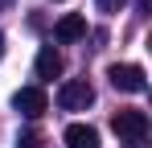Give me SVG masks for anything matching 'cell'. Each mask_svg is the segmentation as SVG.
Here are the masks:
<instances>
[{
  "label": "cell",
  "instance_id": "10",
  "mask_svg": "<svg viewBox=\"0 0 152 148\" xmlns=\"http://www.w3.org/2000/svg\"><path fill=\"white\" fill-rule=\"evenodd\" d=\"M136 8H140V12H148V8H152V0H136Z\"/></svg>",
  "mask_w": 152,
  "mask_h": 148
},
{
  "label": "cell",
  "instance_id": "1",
  "mask_svg": "<svg viewBox=\"0 0 152 148\" xmlns=\"http://www.w3.org/2000/svg\"><path fill=\"white\" fill-rule=\"evenodd\" d=\"M111 132H115L119 140H132V144H140V140L148 136V115H144V111H136V107H127V111H115V115H111Z\"/></svg>",
  "mask_w": 152,
  "mask_h": 148
},
{
  "label": "cell",
  "instance_id": "6",
  "mask_svg": "<svg viewBox=\"0 0 152 148\" xmlns=\"http://www.w3.org/2000/svg\"><path fill=\"white\" fill-rule=\"evenodd\" d=\"M62 70H66V62H62V53H58L53 45L37 49V78H58Z\"/></svg>",
  "mask_w": 152,
  "mask_h": 148
},
{
  "label": "cell",
  "instance_id": "3",
  "mask_svg": "<svg viewBox=\"0 0 152 148\" xmlns=\"http://www.w3.org/2000/svg\"><path fill=\"white\" fill-rule=\"evenodd\" d=\"M107 78H111V86L115 91H124V95H140L144 86H148V78H144V70L140 66H132V62H115V66H107Z\"/></svg>",
  "mask_w": 152,
  "mask_h": 148
},
{
  "label": "cell",
  "instance_id": "8",
  "mask_svg": "<svg viewBox=\"0 0 152 148\" xmlns=\"http://www.w3.org/2000/svg\"><path fill=\"white\" fill-rule=\"evenodd\" d=\"M119 4H124V0H99V8H103V12H119Z\"/></svg>",
  "mask_w": 152,
  "mask_h": 148
},
{
  "label": "cell",
  "instance_id": "2",
  "mask_svg": "<svg viewBox=\"0 0 152 148\" xmlns=\"http://www.w3.org/2000/svg\"><path fill=\"white\" fill-rule=\"evenodd\" d=\"M91 103H95V86L86 78H70V82L58 86V107L62 111H86Z\"/></svg>",
  "mask_w": 152,
  "mask_h": 148
},
{
  "label": "cell",
  "instance_id": "12",
  "mask_svg": "<svg viewBox=\"0 0 152 148\" xmlns=\"http://www.w3.org/2000/svg\"><path fill=\"white\" fill-rule=\"evenodd\" d=\"M4 4H8V0H0V8H4Z\"/></svg>",
  "mask_w": 152,
  "mask_h": 148
},
{
  "label": "cell",
  "instance_id": "5",
  "mask_svg": "<svg viewBox=\"0 0 152 148\" xmlns=\"http://www.w3.org/2000/svg\"><path fill=\"white\" fill-rule=\"evenodd\" d=\"M53 37H58V41H66V45H70V41H78V37H86V21H82V17H78V12H66V17H62V21L53 25Z\"/></svg>",
  "mask_w": 152,
  "mask_h": 148
},
{
  "label": "cell",
  "instance_id": "11",
  "mask_svg": "<svg viewBox=\"0 0 152 148\" xmlns=\"http://www.w3.org/2000/svg\"><path fill=\"white\" fill-rule=\"evenodd\" d=\"M0 58H4V33H0Z\"/></svg>",
  "mask_w": 152,
  "mask_h": 148
},
{
  "label": "cell",
  "instance_id": "9",
  "mask_svg": "<svg viewBox=\"0 0 152 148\" xmlns=\"http://www.w3.org/2000/svg\"><path fill=\"white\" fill-rule=\"evenodd\" d=\"M21 148H37V132H25L21 136Z\"/></svg>",
  "mask_w": 152,
  "mask_h": 148
},
{
  "label": "cell",
  "instance_id": "4",
  "mask_svg": "<svg viewBox=\"0 0 152 148\" xmlns=\"http://www.w3.org/2000/svg\"><path fill=\"white\" fill-rule=\"evenodd\" d=\"M12 107L25 115V119H37V115H45V107H50V99L41 86H21L17 95H12Z\"/></svg>",
  "mask_w": 152,
  "mask_h": 148
},
{
  "label": "cell",
  "instance_id": "7",
  "mask_svg": "<svg viewBox=\"0 0 152 148\" xmlns=\"http://www.w3.org/2000/svg\"><path fill=\"white\" fill-rule=\"evenodd\" d=\"M66 148H99V132L91 123H70L66 127Z\"/></svg>",
  "mask_w": 152,
  "mask_h": 148
}]
</instances>
